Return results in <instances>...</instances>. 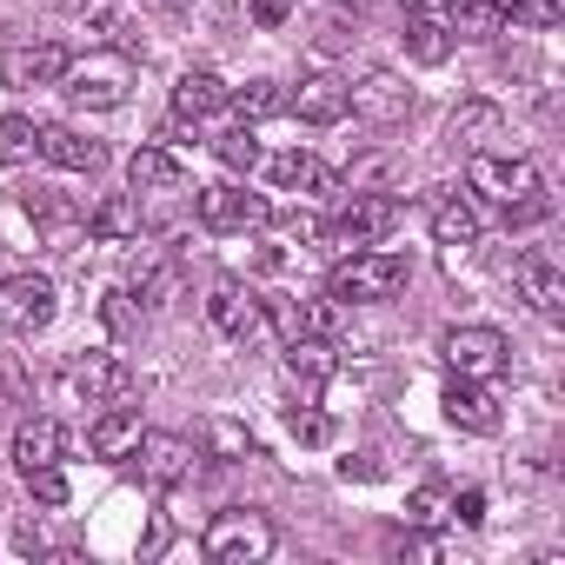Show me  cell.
Listing matches in <instances>:
<instances>
[{
  "label": "cell",
  "instance_id": "cell-1",
  "mask_svg": "<svg viewBox=\"0 0 565 565\" xmlns=\"http://www.w3.org/2000/svg\"><path fill=\"white\" fill-rule=\"evenodd\" d=\"M406 253H386V246H353L340 266H333V279H327V294L340 300V307H373V300H393L399 287H406Z\"/></svg>",
  "mask_w": 565,
  "mask_h": 565
},
{
  "label": "cell",
  "instance_id": "cell-2",
  "mask_svg": "<svg viewBox=\"0 0 565 565\" xmlns=\"http://www.w3.org/2000/svg\"><path fill=\"white\" fill-rule=\"evenodd\" d=\"M273 539H279V532H273L266 512H253V505H226V512H213L200 552H206L213 565H259V558L273 552Z\"/></svg>",
  "mask_w": 565,
  "mask_h": 565
},
{
  "label": "cell",
  "instance_id": "cell-3",
  "mask_svg": "<svg viewBox=\"0 0 565 565\" xmlns=\"http://www.w3.org/2000/svg\"><path fill=\"white\" fill-rule=\"evenodd\" d=\"M61 87H67V100L74 107H94V114H114L120 100H127V87H134V54H87V61H67V74H61Z\"/></svg>",
  "mask_w": 565,
  "mask_h": 565
},
{
  "label": "cell",
  "instance_id": "cell-4",
  "mask_svg": "<svg viewBox=\"0 0 565 565\" xmlns=\"http://www.w3.org/2000/svg\"><path fill=\"white\" fill-rule=\"evenodd\" d=\"M54 313H61L54 279H41V273H8V279H0V333L34 340V333L54 327Z\"/></svg>",
  "mask_w": 565,
  "mask_h": 565
},
{
  "label": "cell",
  "instance_id": "cell-5",
  "mask_svg": "<svg viewBox=\"0 0 565 565\" xmlns=\"http://www.w3.org/2000/svg\"><path fill=\"white\" fill-rule=\"evenodd\" d=\"M347 114L360 120V127H406V114H413V87L393 74V67H373V74H360V81H347Z\"/></svg>",
  "mask_w": 565,
  "mask_h": 565
},
{
  "label": "cell",
  "instance_id": "cell-6",
  "mask_svg": "<svg viewBox=\"0 0 565 565\" xmlns=\"http://www.w3.org/2000/svg\"><path fill=\"white\" fill-rule=\"evenodd\" d=\"M399 213H406V206H399L393 193H353V200L327 220V239H333L340 253H353V246H380V239L399 226Z\"/></svg>",
  "mask_w": 565,
  "mask_h": 565
},
{
  "label": "cell",
  "instance_id": "cell-7",
  "mask_svg": "<svg viewBox=\"0 0 565 565\" xmlns=\"http://www.w3.org/2000/svg\"><path fill=\"white\" fill-rule=\"evenodd\" d=\"M206 327L239 340V347H253V340H266V300L253 287H239V279H220V287L206 294Z\"/></svg>",
  "mask_w": 565,
  "mask_h": 565
},
{
  "label": "cell",
  "instance_id": "cell-8",
  "mask_svg": "<svg viewBox=\"0 0 565 565\" xmlns=\"http://www.w3.org/2000/svg\"><path fill=\"white\" fill-rule=\"evenodd\" d=\"M466 186L479 193V200H492V206H512V200H525V193H539L545 180H539V167L532 160H499L492 147L486 153H472V167H466Z\"/></svg>",
  "mask_w": 565,
  "mask_h": 565
},
{
  "label": "cell",
  "instance_id": "cell-9",
  "mask_svg": "<svg viewBox=\"0 0 565 565\" xmlns=\"http://www.w3.org/2000/svg\"><path fill=\"white\" fill-rule=\"evenodd\" d=\"M439 353H446V366L466 373V380H499L505 360H512V347H505L499 327H452V333L439 340Z\"/></svg>",
  "mask_w": 565,
  "mask_h": 565
},
{
  "label": "cell",
  "instance_id": "cell-10",
  "mask_svg": "<svg viewBox=\"0 0 565 565\" xmlns=\"http://www.w3.org/2000/svg\"><path fill=\"white\" fill-rule=\"evenodd\" d=\"M61 386H67L74 399H87V406H114V399H127L134 373H127L120 353H74L67 373H61Z\"/></svg>",
  "mask_w": 565,
  "mask_h": 565
},
{
  "label": "cell",
  "instance_id": "cell-11",
  "mask_svg": "<svg viewBox=\"0 0 565 565\" xmlns=\"http://www.w3.org/2000/svg\"><path fill=\"white\" fill-rule=\"evenodd\" d=\"M67 61H74V54H67L61 41H21V47L0 54V87H14V94H28V87H61Z\"/></svg>",
  "mask_w": 565,
  "mask_h": 565
},
{
  "label": "cell",
  "instance_id": "cell-12",
  "mask_svg": "<svg viewBox=\"0 0 565 565\" xmlns=\"http://www.w3.org/2000/svg\"><path fill=\"white\" fill-rule=\"evenodd\" d=\"M193 213H200V226H206V233H239V226H259V220H266V200H253L246 186L220 180V186H200Z\"/></svg>",
  "mask_w": 565,
  "mask_h": 565
},
{
  "label": "cell",
  "instance_id": "cell-13",
  "mask_svg": "<svg viewBox=\"0 0 565 565\" xmlns=\"http://www.w3.org/2000/svg\"><path fill=\"white\" fill-rule=\"evenodd\" d=\"M426 226H433V239H439L446 253L479 246V206H472L466 193H452V186H433V193H426Z\"/></svg>",
  "mask_w": 565,
  "mask_h": 565
},
{
  "label": "cell",
  "instance_id": "cell-14",
  "mask_svg": "<svg viewBox=\"0 0 565 565\" xmlns=\"http://www.w3.org/2000/svg\"><path fill=\"white\" fill-rule=\"evenodd\" d=\"M446 419L459 426V433H499V393H492V380H466V373H452V386H446Z\"/></svg>",
  "mask_w": 565,
  "mask_h": 565
},
{
  "label": "cell",
  "instance_id": "cell-15",
  "mask_svg": "<svg viewBox=\"0 0 565 565\" xmlns=\"http://www.w3.org/2000/svg\"><path fill=\"white\" fill-rule=\"evenodd\" d=\"M519 300L539 320H558L565 313V273H558L552 253H519Z\"/></svg>",
  "mask_w": 565,
  "mask_h": 565
},
{
  "label": "cell",
  "instance_id": "cell-16",
  "mask_svg": "<svg viewBox=\"0 0 565 565\" xmlns=\"http://www.w3.org/2000/svg\"><path fill=\"white\" fill-rule=\"evenodd\" d=\"M134 459H140V472L153 479V486H180V479H193V439H180V433H147L140 446H134Z\"/></svg>",
  "mask_w": 565,
  "mask_h": 565
},
{
  "label": "cell",
  "instance_id": "cell-17",
  "mask_svg": "<svg viewBox=\"0 0 565 565\" xmlns=\"http://www.w3.org/2000/svg\"><path fill=\"white\" fill-rule=\"evenodd\" d=\"M287 114H300L307 127H340L347 120V81L340 74H313L287 94Z\"/></svg>",
  "mask_w": 565,
  "mask_h": 565
},
{
  "label": "cell",
  "instance_id": "cell-18",
  "mask_svg": "<svg viewBox=\"0 0 565 565\" xmlns=\"http://www.w3.org/2000/svg\"><path fill=\"white\" fill-rule=\"evenodd\" d=\"M266 180H273L279 193H340V173H327L307 147L273 153V160H266Z\"/></svg>",
  "mask_w": 565,
  "mask_h": 565
},
{
  "label": "cell",
  "instance_id": "cell-19",
  "mask_svg": "<svg viewBox=\"0 0 565 565\" xmlns=\"http://www.w3.org/2000/svg\"><path fill=\"white\" fill-rule=\"evenodd\" d=\"M61 446H67V439H61V426L41 413V419H21V426H14L8 459H14V472L28 479V472H41V466H61Z\"/></svg>",
  "mask_w": 565,
  "mask_h": 565
},
{
  "label": "cell",
  "instance_id": "cell-20",
  "mask_svg": "<svg viewBox=\"0 0 565 565\" xmlns=\"http://www.w3.org/2000/svg\"><path fill=\"white\" fill-rule=\"evenodd\" d=\"M140 193H107L94 213H87V233L100 239V246H134L140 239Z\"/></svg>",
  "mask_w": 565,
  "mask_h": 565
},
{
  "label": "cell",
  "instance_id": "cell-21",
  "mask_svg": "<svg viewBox=\"0 0 565 565\" xmlns=\"http://www.w3.org/2000/svg\"><path fill=\"white\" fill-rule=\"evenodd\" d=\"M147 439V426H140V413L134 406H107L94 426H87V446H94V459H134V446Z\"/></svg>",
  "mask_w": 565,
  "mask_h": 565
},
{
  "label": "cell",
  "instance_id": "cell-22",
  "mask_svg": "<svg viewBox=\"0 0 565 565\" xmlns=\"http://www.w3.org/2000/svg\"><path fill=\"white\" fill-rule=\"evenodd\" d=\"M226 107V81L213 74V67H186L180 81H173V120H206V114H220Z\"/></svg>",
  "mask_w": 565,
  "mask_h": 565
},
{
  "label": "cell",
  "instance_id": "cell-23",
  "mask_svg": "<svg viewBox=\"0 0 565 565\" xmlns=\"http://www.w3.org/2000/svg\"><path fill=\"white\" fill-rule=\"evenodd\" d=\"M34 153L54 160V167H67V173H94V167L107 160V147L87 140L81 127H41V147H34Z\"/></svg>",
  "mask_w": 565,
  "mask_h": 565
},
{
  "label": "cell",
  "instance_id": "cell-24",
  "mask_svg": "<svg viewBox=\"0 0 565 565\" xmlns=\"http://www.w3.org/2000/svg\"><path fill=\"white\" fill-rule=\"evenodd\" d=\"M28 213H34V226L47 233V246H74V239L87 233V213H81L74 200L47 193V186H34V193H28Z\"/></svg>",
  "mask_w": 565,
  "mask_h": 565
},
{
  "label": "cell",
  "instance_id": "cell-25",
  "mask_svg": "<svg viewBox=\"0 0 565 565\" xmlns=\"http://www.w3.org/2000/svg\"><path fill=\"white\" fill-rule=\"evenodd\" d=\"M287 373L313 393V386H327L333 373H340V353H333V340H320V333H300V340H287Z\"/></svg>",
  "mask_w": 565,
  "mask_h": 565
},
{
  "label": "cell",
  "instance_id": "cell-26",
  "mask_svg": "<svg viewBox=\"0 0 565 565\" xmlns=\"http://www.w3.org/2000/svg\"><path fill=\"white\" fill-rule=\"evenodd\" d=\"M452 28H446V14H413L406 21V54L419 61V67H446L452 61Z\"/></svg>",
  "mask_w": 565,
  "mask_h": 565
},
{
  "label": "cell",
  "instance_id": "cell-27",
  "mask_svg": "<svg viewBox=\"0 0 565 565\" xmlns=\"http://www.w3.org/2000/svg\"><path fill=\"white\" fill-rule=\"evenodd\" d=\"M127 186H134V193H167V186H180V160H173V147H134V160H127Z\"/></svg>",
  "mask_w": 565,
  "mask_h": 565
},
{
  "label": "cell",
  "instance_id": "cell-28",
  "mask_svg": "<svg viewBox=\"0 0 565 565\" xmlns=\"http://www.w3.org/2000/svg\"><path fill=\"white\" fill-rule=\"evenodd\" d=\"M226 107H233L239 127H259V120H273V114H287V87H279V81H246V87L226 94Z\"/></svg>",
  "mask_w": 565,
  "mask_h": 565
},
{
  "label": "cell",
  "instance_id": "cell-29",
  "mask_svg": "<svg viewBox=\"0 0 565 565\" xmlns=\"http://www.w3.org/2000/svg\"><path fill=\"white\" fill-rule=\"evenodd\" d=\"M452 140H466L472 153H486V147L499 140V107H486V100H466V107L452 114Z\"/></svg>",
  "mask_w": 565,
  "mask_h": 565
},
{
  "label": "cell",
  "instance_id": "cell-30",
  "mask_svg": "<svg viewBox=\"0 0 565 565\" xmlns=\"http://www.w3.org/2000/svg\"><path fill=\"white\" fill-rule=\"evenodd\" d=\"M34 147H41V127H34L28 114H8V120H0V167L34 160Z\"/></svg>",
  "mask_w": 565,
  "mask_h": 565
},
{
  "label": "cell",
  "instance_id": "cell-31",
  "mask_svg": "<svg viewBox=\"0 0 565 565\" xmlns=\"http://www.w3.org/2000/svg\"><path fill=\"white\" fill-rule=\"evenodd\" d=\"M200 439H206V452H213V459H246V452H253V433H246L239 419H220V413L200 426Z\"/></svg>",
  "mask_w": 565,
  "mask_h": 565
},
{
  "label": "cell",
  "instance_id": "cell-32",
  "mask_svg": "<svg viewBox=\"0 0 565 565\" xmlns=\"http://www.w3.org/2000/svg\"><path fill=\"white\" fill-rule=\"evenodd\" d=\"M446 28H452V41H486V34L499 28V14L486 8V0H452V8H446Z\"/></svg>",
  "mask_w": 565,
  "mask_h": 565
},
{
  "label": "cell",
  "instance_id": "cell-33",
  "mask_svg": "<svg viewBox=\"0 0 565 565\" xmlns=\"http://www.w3.org/2000/svg\"><path fill=\"white\" fill-rule=\"evenodd\" d=\"M213 153H220L233 173H253V167H259V140H253V127H233V134H220V140H213Z\"/></svg>",
  "mask_w": 565,
  "mask_h": 565
},
{
  "label": "cell",
  "instance_id": "cell-34",
  "mask_svg": "<svg viewBox=\"0 0 565 565\" xmlns=\"http://www.w3.org/2000/svg\"><path fill=\"white\" fill-rule=\"evenodd\" d=\"M499 21H525V28H552L558 21V0H486Z\"/></svg>",
  "mask_w": 565,
  "mask_h": 565
},
{
  "label": "cell",
  "instance_id": "cell-35",
  "mask_svg": "<svg viewBox=\"0 0 565 565\" xmlns=\"http://www.w3.org/2000/svg\"><path fill=\"white\" fill-rule=\"evenodd\" d=\"M446 512H452V492H446V486H419V492H413V505H406V519H413V525H439Z\"/></svg>",
  "mask_w": 565,
  "mask_h": 565
},
{
  "label": "cell",
  "instance_id": "cell-36",
  "mask_svg": "<svg viewBox=\"0 0 565 565\" xmlns=\"http://www.w3.org/2000/svg\"><path fill=\"white\" fill-rule=\"evenodd\" d=\"M287 426H294V439H300V446H327V439H333V419H327V413H313V406H294V413H287Z\"/></svg>",
  "mask_w": 565,
  "mask_h": 565
},
{
  "label": "cell",
  "instance_id": "cell-37",
  "mask_svg": "<svg viewBox=\"0 0 565 565\" xmlns=\"http://www.w3.org/2000/svg\"><path fill=\"white\" fill-rule=\"evenodd\" d=\"M505 213V226H539L545 213H552V193L539 186V193H525V200H512V206H499Z\"/></svg>",
  "mask_w": 565,
  "mask_h": 565
},
{
  "label": "cell",
  "instance_id": "cell-38",
  "mask_svg": "<svg viewBox=\"0 0 565 565\" xmlns=\"http://www.w3.org/2000/svg\"><path fill=\"white\" fill-rule=\"evenodd\" d=\"M28 486H34V499H41V505H67V479H61V466L28 472Z\"/></svg>",
  "mask_w": 565,
  "mask_h": 565
},
{
  "label": "cell",
  "instance_id": "cell-39",
  "mask_svg": "<svg viewBox=\"0 0 565 565\" xmlns=\"http://www.w3.org/2000/svg\"><path fill=\"white\" fill-rule=\"evenodd\" d=\"M107 327H114V333H127V327H134V294H120V287L107 294Z\"/></svg>",
  "mask_w": 565,
  "mask_h": 565
},
{
  "label": "cell",
  "instance_id": "cell-40",
  "mask_svg": "<svg viewBox=\"0 0 565 565\" xmlns=\"http://www.w3.org/2000/svg\"><path fill=\"white\" fill-rule=\"evenodd\" d=\"M287 14H294V0H253V21L259 28H287Z\"/></svg>",
  "mask_w": 565,
  "mask_h": 565
},
{
  "label": "cell",
  "instance_id": "cell-41",
  "mask_svg": "<svg viewBox=\"0 0 565 565\" xmlns=\"http://www.w3.org/2000/svg\"><path fill=\"white\" fill-rule=\"evenodd\" d=\"M452 512H459V525H479V519H486V492H459Z\"/></svg>",
  "mask_w": 565,
  "mask_h": 565
},
{
  "label": "cell",
  "instance_id": "cell-42",
  "mask_svg": "<svg viewBox=\"0 0 565 565\" xmlns=\"http://www.w3.org/2000/svg\"><path fill=\"white\" fill-rule=\"evenodd\" d=\"M399 8H406V14H446L452 0H399Z\"/></svg>",
  "mask_w": 565,
  "mask_h": 565
},
{
  "label": "cell",
  "instance_id": "cell-43",
  "mask_svg": "<svg viewBox=\"0 0 565 565\" xmlns=\"http://www.w3.org/2000/svg\"><path fill=\"white\" fill-rule=\"evenodd\" d=\"M61 8H74V14H81V8H87V14H94V8H100V0H61Z\"/></svg>",
  "mask_w": 565,
  "mask_h": 565
},
{
  "label": "cell",
  "instance_id": "cell-44",
  "mask_svg": "<svg viewBox=\"0 0 565 565\" xmlns=\"http://www.w3.org/2000/svg\"><path fill=\"white\" fill-rule=\"evenodd\" d=\"M340 8H360V0H340Z\"/></svg>",
  "mask_w": 565,
  "mask_h": 565
},
{
  "label": "cell",
  "instance_id": "cell-45",
  "mask_svg": "<svg viewBox=\"0 0 565 565\" xmlns=\"http://www.w3.org/2000/svg\"><path fill=\"white\" fill-rule=\"evenodd\" d=\"M180 8H186V0H180Z\"/></svg>",
  "mask_w": 565,
  "mask_h": 565
}]
</instances>
